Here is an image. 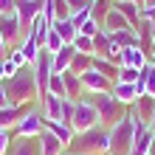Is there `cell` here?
<instances>
[{
    "mask_svg": "<svg viewBox=\"0 0 155 155\" xmlns=\"http://www.w3.org/2000/svg\"><path fill=\"white\" fill-rule=\"evenodd\" d=\"M17 0H0V14H14Z\"/></svg>",
    "mask_w": 155,
    "mask_h": 155,
    "instance_id": "cell-41",
    "label": "cell"
},
{
    "mask_svg": "<svg viewBox=\"0 0 155 155\" xmlns=\"http://www.w3.org/2000/svg\"><path fill=\"white\" fill-rule=\"evenodd\" d=\"M135 87H138V93H147V96H155V62L147 59L141 68V79L135 82Z\"/></svg>",
    "mask_w": 155,
    "mask_h": 155,
    "instance_id": "cell-17",
    "label": "cell"
},
{
    "mask_svg": "<svg viewBox=\"0 0 155 155\" xmlns=\"http://www.w3.org/2000/svg\"><path fill=\"white\" fill-rule=\"evenodd\" d=\"M71 127H74V133H87L93 127H102L93 99H87V96L76 99V110H74V118H71Z\"/></svg>",
    "mask_w": 155,
    "mask_h": 155,
    "instance_id": "cell-5",
    "label": "cell"
},
{
    "mask_svg": "<svg viewBox=\"0 0 155 155\" xmlns=\"http://www.w3.org/2000/svg\"><path fill=\"white\" fill-rule=\"evenodd\" d=\"M0 59H3V57H0Z\"/></svg>",
    "mask_w": 155,
    "mask_h": 155,
    "instance_id": "cell-53",
    "label": "cell"
},
{
    "mask_svg": "<svg viewBox=\"0 0 155 155\" xmlns=\"http://www.w3.org/2000/svg\"><path fill=\"white\" fill-rule=\"evenodd\" d=\"M62 155H79V152H71V150H65V152H62Z\"/></svg>",
    "mask_w": 155,
    "mask_h": 155,
    "instance_id": "cell-49",
    "label": "cell"
},
{
    "mask_svg": "<svg viewBox=\"0 0 155 155\" xmlns=\"http://www.w3.org/2000/svg\"><path fill=\"white\" fill-rule=\"evenodd\" d=\"M42 118L45 121H62V107H65V99L62 96H54V93H45L42 96Z\"/></svg>",
    "mask_w": 155,
    "mask_h": 155,
    "instance_id": "cell-11",
    "label": "cell"
},
{
    "mask_svg": "<svg viewBox=\"0 0 155 155\" xmlns=\"http://www.w3.org/2000/svg\"><path fill=\"white\" fill-rule=\"evenodd\" d=\"M3 107H8V96H6V87H3V82H0V110Z\"/></svg>",
    "mask_w": 155,
    "mask_h": 155,
    "instance_id": "cell-43",
    "label": "cell"
},
{
    "mask_svg": "<svg viewBox=\"0 0 155 155\" xmlns=\"http://www.w3.org/2000/svg\"><path fill=\"white\" fill-rule=\"evenodd\" d=\"M74 51L76 54H87V57H93V37H87V34H76V40H74Z\"/></svg>",
    "mask_w": 155,
    "mask_h": 155,
    "instance_id": "cell-31",
    "label": "cell"
},
{
    "mask_svg": "<svg viewBox=\"0 0 155 155\" xmlns=\"http://www.w3.org/2000/svg\"><path fill=\"white\" fill-rule=\"evenodd\" d=\"M8 155H40L37 138H20V135H14L12 147H8Z\"/></svg>",
    "mask_w": 155,
    "mask_h": 155,
    "instance_id": "cell-21",
    "label": "cell"
},
{
    "mask_svg": "<svg viewBox=\"0 0 155 155\" xmlns=\"http://www.w3.org/2000/svg\"><path fill=\"white\" fill-rule=\"evenodd\" d=\"M79 82H82V96H96V93H107V90L113 87V82H110V79H104V76L99 74L96 68L85 71V74L79 76Z\"/></svg>",
    "mask_w": 155,
    "mask_h": 155,
    "instance_id": "cell-9",
    "label": "cell"
},
{
    "mask_svg": "<svg viewBox=\"0 0 155 155\" xmlns=\"http://www.w3.org/2000/svg\"><path fill=\"white\" fill-rule=\"evenodd\" d=\"M48 93H54V96H62V99H65V82H62V74H51Z\"/></svg>",
    "mask_w": 155,
    "mask_h": 155,
    "instance_id": "cell-34",
    "label": "cell"
},
{
    "mask_svg": "<svg viewBox=\"0 0 155 155\" xmlns=\"http://www.w3.org/2000/svg\"><path fill=\"white\" fill-rule=\"evenodd\" d=\"M17 71H23V68H17L14 62H8V59H3V76H6V79H8V76H14ZM6 79H3V82H6Z\"/></svg>",
    "mask_w": 155,
    "mask_h": 155,
    "instance_id": "cell-40",
    "label": "cell"
},
{
    "mask_svg": "<svg viewBox=\"0 0 155 155\" xmlns=\"http://www.w3.org/2000/svg\"><path fill=\"white\" fill-rule=\"evenodd\" d=\"M74 45H65L62 51L51 54V74H65V71H71V62H74Z\"/></svg>",
    "mask_w": 155,
    "mask_h": 155,
    "instance_id": "cell-16",
    "label": "cell"
},
{
    "mask_svg": "<svg viewBox=\"0 0 155 155\" xmlns=\"http://www.w3.org/2000/svg\"><path fill=\"white\" fill-rule=\"evenodd\" d=\"M130 113L138 118L141 124H150V121H152V116H155V96L141 93L138 99H135V104L130 107Z\"/></svg>",
    "mask_w": 155,
    "mask_h": 155,
    "instance_id": "cell-12",
    "label": "cell"
},
{
    "mask_svg": "<svg viewBox=\"0 0 155 155\" xmlns=\"http://www.w3.org/2000/svg\"><path fill=\"white\" fill-rule=\"evenodd\" d=\"M135 144V116L127 110L124 118L110 127V152L113 155H130Z\"/></svg>",
    "mask_w": 155,
    "mask_h": 155,
    "instance_id": "cell-3",
    "label": "cell"
},
{
    "mask_svg": "<svg viewBox=\"0 0 155 155\" xmlns=\"http://www.w3.org/2000/svg\"><path fill=\"white\" fill-rule=\"evenodd\" d=\"M90 99H93V104H96V110H99V124L107 127V130H110L118 118H124V113H127V107L121 102H116L110 90H107V93H96V96H90Z\"/></svg>",
    "mask_w": 155,
    "mask_h": 155,
    "instance_id": "cell-4",
    "label": "cell"
},
{
    "mask_svg": "<svg viewBox=\"0 0 155 155\" xmlns=\"http://www.w3.org/2000/svg\"><path fill=\"white\" fill-rule=\"evenodd\" d=\"M93 68V57H87V54H74V62H71V71H74L76 76H82L85 71Z\"/></svg>",
    "mask_w": 155,
    "mask_h": 155,
    "instance_id": "cell-29",
    "label": "cell"
},
{
    "mask_svg": "<svg viewBox=\"0 0 155 155\" xmlns=\"http://www.w3.org/2000/svg\"><path fill=\"white\" fill-rule=\"evenodd\" d=\"M6 76H3V59H0V82H3Z\"/></svg>",
    "mask_w": 155,
    "mask_h": 155,
    "instance_id": "cell-47",
    "label": "cell"
},
{
    "mask_svg": "<svg viewBox=\"0 0 155 155\" xmlns=\"http://www.w3.org/2000/svg\"><path fill=\"white\" fill-rule=\"evenodd\" d=\"M65 3H68V8H71V14H74V12H79V8H87L90 0H65Z\"/></svg>",
    "mask_w": 155,
    "mask_h": 155,
    "instance_id": "cell-42",
    "label": "cell"
},
{
    "mask_svg": "<svg viewBox=\"0 0 155 155\" xmlns=\"http://www.w3.org/2000/svg\"><path fill=\"white\" fill-rule=\"evenodd\" d=\"M17 20H20V28H23V37L31 31L34 20L42 14V0H17V8H14Z\"/></svg>",
    "mask_w": 155,
    "mask_h": 155,
    "instance_id": "cell-7",
    "label": "cell"
},
{
    "mask_svg": "<svg viewBox=\"0 0 155 155\" xmlns=\"http://www.w3.org/2000/svg\"><path fill=\"white\" fill-rule=\"evenodd\" d=\"M133 3H144V0H133Z\"/></svg>",
    "mask_w": 155,
    "mask_h": 155,
    "instance_id": "cell-51",
    "label": "cell"
},
{
    "mask_svg": "<svg viewBox=\"0 0 155 155\" xmlns=\"http://www.w3.org/2000/svg\"><path fill=\"white\" fill-rule=\"evenodd\" d=\"M68 150L79 152V155H104V152H110V130L107 127H93L87 133H76Z\"/></svg>",
    "mask_w": 155,
    "mask_h": 155,
    "instance_id": "cell-2",
    "label": "cell"
},
{
    "mask_svg": "<svg viewBox=\"0 0 155 155\" xmlns=\"http://www.w3.org/2000/svg\"><path fill=\"white\" fill-rule=\"evenodd\" d=\"M121 28H130V23L121 17V12H118L116 6H110V12H107V17L102 20V31L107 34H116V31H121Z\"/></svg>",
    "mask_w": 155,
    "mask_h": 155,
    "instance_id": "cell-20",
    "label": "cell"
},
{
    "mask_svg": "<svg viewBox=\"0 0 155 155\" xmlns=\"http://www.w3.org/2000/svg\"><path fill=\"white\" fill-rule=\"evenodd\" d=\"M110 37H113V42L118 45V48H130V45H141V40H138V31H135V28H121V31L110 34Z\"/></svg>",
    "mask_w": 155,
    "mask_h": 155,
    "instance_id": "cell-26",
    "label": "cell"
},
{
    "mask_svg": "<svg viewBox=\"0 0 155 155\" xmlns=\"http://www.w3.org/2000/svg\"><path fill=\"white\" fill-rule=\"evenodd\" d=\"M99 28H102V25H99V20H93V17H90V20H87V23L79 28V34H87V37H93V34H96Z\"/></svg>",
    "mask_w": 155,
    "mask_h": 155,
    "instance_id": "cell-39",
    "label": "cell"
},
{
    "mask_svg": "<svg viewBox=\"0 0 155 155\" xmlns=\"http://www.w3.org/2000/svg\"><path fill=\"white\" fill-rule=\"evenodd\" d=\"M62 82H65V99H71V102L82 99V82H79V76L74 71H65V74H62Z\"/></svg>",
    "mask_w": 155,
    "mask_h": 155,
    "instance_id": "cell-24",
    "label": "cell"
},
{
    "mask_svg": "<svg viewBox=\"0 0 155 155\" xmlns=\"http://www.w3.org/2000/svg\"><path fill=\"white\" fill-rule=\"evenodd\" d=\"M62 48H65V42H62V37L54 31V25H51L48 40H45V51H48V54H57V51H62Z\"/></svg>",
    "mask_w": 155,
    "mask_h": 155,
    "instance_id": "cell-32",
    "label": "cell"
},
{
    "mask_svg": "<svg viewBox=\"0 0 155 155\" xmlns=\"http://www.w3.org/2000/svg\"><path fill=\"white\" fill-rule=\"evenodd\" d=\"M54 31L62 37V42H65V45H74L76 34H79V31H76V25L71 23V20H57V23H54Z\"/></svg>",
    "mask_w": 155,
    "mask_h": 155,
    "instance_id": "cell-27",
    "label": "cell"
},
{
    "mask_svg": "<svg viewBox=\"0 0 155 155\" xmlns=\"http://www.w3.org/2000/svg\"><path fill=\"white\" fill-rule=\"evenodd\" d=\"M12 130H3L0 127V155H8V147H12Z\"/></svg>",
    "mask_w": 155,
    "mask_h": 155,
    "instance_id": "cell-37",
    "label": "cell"
},
{
    "mask_svg": "<svg viewBox=\"0 0 155 155\" xmlns=\"http://www.w3.org/2000/svg\"><path fill=\"white\" fill-rule=\"evenodd\" d=\"M147 155H155V141H152V147H150V152Z\"/></svg>",
    "mask_w": 155,
    "mask_h": 155,
    "instance_id": "cell-48",
    "label": "cell"
},
{
    "mask_svg": "<svg viewBox=\"0 0 155 155\" xmlns=\"http://www.w3.org/2000/svg\"><path fill=\"white\" fill-rule=\"evenodd\" d=\"M150 127H152V130H155V116H152V121H150Z\"/></svg>",
    "mask_w": 155,
    "mask_h": 155,
    "instance_id": "cell-50",
    "label": "cell"
},
{
    "mask_svg": "<svg viewBox=\"0 0 155 155\" xmlns=\"http://www.w3.org/2000/svg\"><path fill=\"white\" fill-rule=\"evenodd\" d=\"M138 79H141V68H124V65H121V71H118V79H116V82H127V85H135Z\"/></svg>",
    "mask_w": 155,
    "mask_h": 155,
    "instance_id": "cell-33",
    "label": "cell"
},
{
    "mask_svg": "<svg viewBox=\"0 0 155 155\" xmlns=\"http://www.w3.org/2000/svg\"><path fill=\"white\" fill-rule=\"evenodd\" d=\"M155 141V130L150 124H141L138 118H135V144H133V152L130 155H147L150 147Z\"/></svg>",
    "mask_w": 155,
    "mask_h": 155,
    "instance_id": "cell-10",
    "label": "cell"
},
{
    "mask_svg": "<svg viewBox=\"0 0 155 155\" xmlns=\"http://www.w3.org/2000/svg\"><path fill=\"white\" fill-rule=\"evenodd\" d=\"M0 37H3V42H6V54L20 45V40H23V28H20L17 14H0Z\"/></svg>",
    "mask_w": 155,
    "mask_h": 155,
    "instance_id": "cell-8",
    "label": "cell"
},
{
    "mask_svg": "<svg viewBox=\"0 0 155 155\" xmlns=\"http://www.w3.org/2000/svg\"><path fill=\"white\" fill-rule=\"evenodd\" d=\"M45 130L54 133L62 144H65V147H71V141H74V135H76V133H74V127L65 124V121H45Z\"/></svg>",
    "mask_w": 155,
    "mask_h": 155,
    "instance_id": "cell-22",
    "label": "cell"
},
{
    "mask_svg": "<svg viewBox=\"0 0 155 155\" xmlns=\"http://www.w3.org/2000/svg\"><path fill=\"white\" fill-rule=\"evenodd\" d=\"M141 6H144V8H155V0H144Z\"/></svg>",
    "mask_w": 155,
    "mask_h": 155,
    "instance_id": "cell-44",
    "label": "cell"
},
{
    "mask_svg": "<svg viewBox=\"0 0 155 155\" xmlns=\"http://www.w3.org/2000/svg\"><path fill=\"white\" fill-rule=\"evenodd\" d=\"M3 59H8V62H14L17 68H28V62H25V57L20 54V48H12V51H8L6 57H3Z\"/></svg>",
    "mask_w": 155,
    "mask_h": 155,
    "instance_id": "cell-36",
    "label": "cell"
},
{
    "mask_svg": "<svg viewBox=\"0 0 155 155\" xmlns=\"http://www.w3.org/2000/svg\"><path fill=\"white\" fill-rule=\"evenodd\" d=\"M110 6H113V0H90V12H93V20H99V25H102V20L107 17Z\"/></svg>",
    "mask_w": 155,
    "mask_h": 155,
    "instance_id": "cell-30",
    "label": "cell"
},
{
    "mask_svg": "<svg viewBox=\"0 0 155 155\" xmlns=\"http://www.w3.org/2000/svg\"><path fill=\"white\" fill-rule=\"evenodd\" d=\"M48 31H51V25H48V20H45V17L40 14L37 17V20H34V25H31V37L34 40H37V45H40V48H45V40H48Z\"/></svg>",
    "mask_w": 155,
    "mask_h": 155,
    "instance_id": "cell-28",
    "label": "cell"
},
{
    "mask_svg": "<svg viewBox=\"0 0 155 155\" xmlns=\"http://www.w3.org/2000/svg\"><path fill=\"white\" fill-rule=\"evenodd\" d=\"M3 87H6L8 104L28 107V104H40V102H42L40 87H37V79H34L31 68H23V71H17L14 76H8V79L3 82Z\"/></svg>",
    "mask_w": 155,
    "mask_h": 155,
    "instance_id": "cell-1",
    "label": "cell"
},
{
    "mask_svg": "<svg viewBox=\"0 0 155 155\" xmlns=\"http://www.w3.org/2000/svg\"><path fill=\"white\" fill-rule=\"evenodd\" d=\"M93 68H96L104 79H110V82H116V79H118V71H121V65H116V62L104 59V57H93Z\"/></svg>",
    "mask_w": 155,
    "mask_h": 155,
    "instance_id": "cell-25",
    "label": "cell"
},
{
    "mask_svg": "<svg viewBox=\"0 0 155 155\" xmlns=\"http://www.w3.org/2000/svg\"><path fill=\"white\" fill-rule=\"evenodd\" d=\"M147 57H150V59H152V62H155V42H152V45H150V54H147Z\"/></svg>",
    "mask_w": 155,
    "mask_h": 155,
    "instance_id": "cell-45",
    "label": "cell"
},
{
    "mask_svg": "<svg viewBox=\"0 0 155 155\" xmlns=\"http://www.w3.org/2000/svg\"><path fill=\"white\" fill-rule=\"evenodd\" d=\"M150 28H152V37H155V14L150 17Z\"/></svg>",
    "mask_w": 155,
    "mask_h": 155,
    "instance_id": "cell-46",
    "label": "cell"
},
{
    "mask_svg": "<svg viewBox=\"0 0 155 155\" xmlns=\"http://www.w3.org/2000/svg\"><path fill=\"white\" fill-rule=\"evenodd\" d=\"M147 51L141 48V45H130V48H121V65L124 68H144V62H147Z\"/></svg>",
    "mask_w": 155,
    "mask_h": 155,
    "instance_id": "cell-19",
    "label": "cell"
},
{
    "mask_svg": "<svg viewBox=\"0 0 155 155\" xmlns=\"http://www.w3.org/2000/svg\"><path fill=\"white\" fill-rule=\"evenodd\" d=\"M104 155H113V152H104Z\"/></svg>",
    "mask_w": 155,
    "mask_h": 155,
    "instance_id": "cell-52",
    "label": "cell"
},
{
    "mask_svg": "<svg viewBox=\"0 0 155 155\" xmlns=\"http://www.w3.org/2000/svg\"><path fill=\"white\" fill-rule=\"evenodd\" d=\"M90 17H93V12H90V6H87V8H79V12H74V14L68 17V20L74 23V25H76V31H79L82 25H85V23L90 20Z\"/></svg>",
    "mask_w": 155,
    "mask_h": 155,
    "instance_id": "cell-35",
    "label": "cell"
},
{
    "mask_svg": "<svg viewBox=\"0 0 155 155\" xmlns=\"http://www.w3.org/2000/svg\"><path fill=\"white\" fill-rule=\"evenodd\" d=\"M113 6L121 12V17L130 23V28H138L141 23V3H133V0H113Z\"/></svg>",
    "mask_w": 155,
    "mask_h": 155,
    "instance_id": "cell-15",
    "label": "cell"
},
{
    "mask_svg": "<svg viewBox=\"0 0 155 155\" xmlns=\"http://www.w3.org/2000/svg\"><path fill=\"white\" fill-rule=\"evenodd\" d=\"M17 48H20V54L25 57V62H28V68L34 65V62H37V57H40V45H37V40L31 37V34H25V37L20 40V45H17Z\"/></svg>",
    "mask_w": 155,
    "mask_h": 155,
    "instance_id": "cell-23",
    "label": "cell"
},
{
    "mask_svg": "<svg viewBox=\"0 0 155 155\" xmlns=\"http://www.w3.org/2000/svg\"><path fill=\"white\" fill-rule=\"evenodd\" d=\"M45 130V118H42V107L40 104H31V110L25 113L14 127V135L20 138H37V135Z\"/></svg>",
    "mask_w": 155,
    "mask_h": 155,
    "instance_id": "cell-6",
    "label": "cell"
},
{
    "mask_svg": "<svg viewBox=\"0 0 155 155\" xmlns=\"http://www.w3.org/2000/svg\"><path fill=\"white\" fill-rule=\"evenodd\" d=\"M110 93H113L116 102H121L124 107H133V104H135V99L141 96V93H138V87H135V85H127V82H113Z\"/></svg>",
    "mask_w": 155,
    "mask_h": 155,
    "instance_id": "cell-14",
    "label": "cell"
},
{
    "mask_svg": "<svg viewBox=\"0 0 155 155\" xmlns=\"http://www.w3.org/2000/svg\"><path fill=\"white\" fill-rule=\"evenodd\" d=\"M54 12H57V20H68L71 17V8L65 0H54Z\"/></svg>",
    "mask_w": 155,
    "mask_h": 155,
    "instance_id": "cell-38",
    "label": "cell"
},
{
    "mask_svg": "<svg viewBox=\"0 0 155 155\" xmlns=\"http://www.w3.org/2000/svg\"><path fill=\"white\" fill-rule=\"evenodd\" d=\"M28 110H31V104H28V107H17V104L3 107V110H0V127H3V130H14L17 121H20Z\"/></svg>",
    "mask_w": 155,
    "mask_h": 155,
    "instance_id": "cell-18",
    "label": "cell"
},
{
    "mask_svg": "<svg viewBox=\"0 0 155 155\" xmlns=\"http://www.w3.org/2000/svg\"><path fill=\"white\" fill-rule=\"evenodd\" d=\"M37 150H40V155H62L68 147H65V144H62L54 133L42 130V133L37 135Z\"/></svg>",
    "mask_w": 155,
    "mask_h": 155,
    "instance_id": "cell-13",
    "label": "cell"
}]
</instances>
